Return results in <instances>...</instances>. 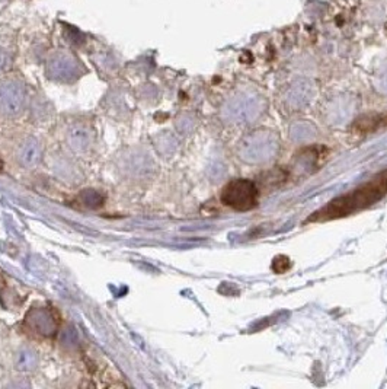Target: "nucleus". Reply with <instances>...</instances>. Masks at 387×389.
I'll list each match as a JSON object with an SVG mask.
<instances>
[{
    "mask_svg": "<svg viewBox=\"0 0 387 389\" xmlns=\"http://www.w3.org/2000/svg\"><path fill=\"white\" fill-rule=\"evenodd\" d=\"M387 194V171H383L379 175H375L367 184L362 187L344 194L335 200H332L323 209L313 213L309 217V222H326L335 221L341 217H347L352 213L361 212L370 208L374 203L382 200Z\"/></svg>",
    "mask_w": 387,
    "mask_h": 389,
    "instance_id": "obj_1",
    "label": "nucleus"
},
{
    "mask_svg": "<svg viewBox=\"0 0 387 389\" xmlns=\"http://www.w3.org/2000/svg\"><path fill=\"white\" fill-rule=\"evenodd\" d=\"M47 72L57 81H72L81 72V64H79V62L72 54L60 51L50 59Z\"/></svg>",
    "mask_w": 387,
    "mask_h": 389,
    "instance_id": "obj_4",
    "label": "nucleus"
},
{
    "mask_svg": "<svg viewBox=\"0 0 387 389\" xmlns=\"http://www.w3.org/2000/svg\"><path fill=\"white\" fill-rule=\"evenodd\" d=\"M290 268H291V261L286 255H278L274 258V261H272V270H274L277 274L286 273Z\"/></svg>",
    "mask_w": 387,
    "mask_h": 389,
    "instance_id": "obj_10",
    "label": "nucleus"
},
{
    "mask_svg": "<svg viewBox=\"0 0 387 389\" xmlns=\"http://www.w3.org/2000/svg\"><path fill=\"white\" fill-rule=\"evenodd\" d=\"M25 88L19 81L0 82V112L5 116H18L25 104Z\"/></svg>",
    "mask_w": 387,
    "mask_h": 389,
    "instance_id": "obj_3",
    "label": "nucleus"
},
{
    "mask_svg": "<svg viewBox=\"0 0 387 389\" xmlns=\"http://www.w3.org/2000/svg\"><path fill=\"white\" fill-rule=\"evenodd\" d=\"M69 142H70V147L73 151L82 153L90 147V143H92V137H90V133L83 129V127H73L69 133Z\"/></svg>",
    "mask_w": 387,
    "mask_h": 389,
    "instance_id": "obj_7",
    "label": "nucleus"
},
{
    "mask_svg": "<svg viewBox=\"0 0 387 389\" xmlns=\"http://www.w3.org/2000/svg\"><path fill=\"white\" fill-rule=\"evenodd\" d=\"M81 200L83 201L82 204L88 205V208H98V205H101V203L104 201V199H102L101 194H98V192H95L92 190H86L82 194Z\"/></svg>",
    "mask_w": 387,
    "mask_h": 389,
    "instance_id": "obj_9",
    "label": "nucleus"
},
{
    "mask_svg": "<svg viewBox=\"0 0 387 389\" xmlns=\"http://www.w3.org/2000/svg\"><path fill=\"white\" fill-rule=\"evenodd\" d=\"M259 191L252 181L233 179L222 191V201L237 212L252 210L258 205Z\"/></svg>",
    "mask_w": 387,
    "mask_h": 389,
    "instance_id": "obj_2",
    "label": "nucleus"
},
{
    "mask_svg": "<svg viewBox=\"0 0 387 389\" xmlns=\"http://www.w3.org/2000/svg\"><path fill=\"white\" fill-rule=\"evenodd\" d=\"M9 63V57L6 54V51L0 47V72H3L5 71V67L8 66Z\"/></svg>",
    "mask_w": 387,
    "mask_h": 389,
    "instance_id": "obj_11",
    "label": "nucleus"
},
{
    "mask_svg": "<svg viewBox=\"0 0 387 389\" xmlns=\"http://www.w3.org/2000/svg\"><path fill=\"white\" fill-rule=\"evenodd\" d=\"M41 156H42V147L36 139H32V137L22 142L16 152L18 162L25 168L37 166L41 161Z\"/></svg>",
    "mask_w": 387,
    "mask_h": 389,
    "instance_id": "obj_6",
    "label": "nucleus"
},
{
    "mask_svg": "<svg viewBox=\"0 0 387 389\" xmlns=\"http://www.w3.org/2000/svg\"><path fill=\"white\" fill-rule=\"evenodd\" d=\"M28 323L31 328L36 329V333L41 336H53L57 329L55 318L47 309H36V311H31Z\"/></svg>",
    "mask_w": 387,
    "mask_h": 389,
    "instance_id": "obj_5",
    "label": "nucleus"
},
{
    "mask_svg": "<svg viewBox=\"0 0 387 389\" xmlns=\"http://www.w3.org/2000/svg\"><path fill=\"white\" fill-rule=\"evenodd\" d=\"M37 364V357L36 353L31 350H22L18 353L16 356V366L21 371H31L36 368Z\"/></svg>",
    "mask_w": 387,
    "mask_h": 389,
    "instance_id": "obj_8",
    "label": "nucleus"
}]
</instances>
